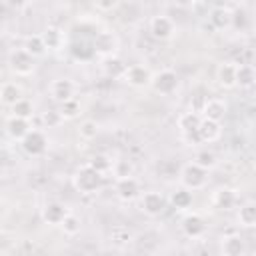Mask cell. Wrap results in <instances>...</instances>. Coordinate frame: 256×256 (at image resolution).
<instances>
[{
	"label": "cell",
	"instance_id": "cell-29",
	"mask_svg": "<svg viewBox=\"0 0 256 256\" xmlns=\"http://www.w3.org/2000/svg\"><path fill=\"white\" fill-rule=\"evenodd\" d=\"M170 204H172L176 210L188 208V206L192 204V192H190L188 188H178V190H174L172 196H170Z\"/></svg>",
	"mask_w": 256,
	"mask_h": 256
},
{
	"label": "cell",
	"instance_id": "cell-17",
	"mask_svg": "<svg viewBox=\"0 0 256 256\" xmlns=\"http://www.w3.org/2000/svg\"><path fill=\"white\" fill-rule=\"evenodd\" d=\"M198 134H200L202 142H216V140L222 136L220 122H216V120H208V118H202L200 128H198Z\"/></svg>",
	"mask_w": 256,
	"mask_h": 256
},
{
	"label": "cell",
	"instance_id": "cell-33",
	"mask_svg": "<svg viewBox=\"0 0 256 256\" xmlns=\"http://www.w3.org/2000/svg\"><path fill=\"white\" fill-rule=\"evenodd\" d=\"M194 162H196L198 166L206 168V170H212V168L216 166V154H214V152H210V150H202V152H198V154H196Z\"/></svg>",
	"mask_w": 256,
	"mask_h": 256
},
{
	"label": "cell",
	"instance_id": "cell-12",
	"mask_svg": "<svg viewBox=\"0 0 256 256\" xmlns=\"http://www.w3.org/2000/svg\"><path fill=\"white\" fill-rule=\"evenodd\" d=\"M50 96L56 100V102H66V100H70L72 96H74V84H72V80H68V78H58V80H54L52 84H50Z\"/></svg>",
	"mask_w": 256,
	"mask_h": 256
},
{
	"label": "cell",
	"instance_id": "cell-35",
	"mask_svg": "<svg viewBox=\"0 0 256 256\" xmlns=\"http://www.w3.org/2000/svg\"><path fill=\"white\" fill-rule=\"evenodd\" d=\"M78 134H80V138H84V140L96 138V134H98V124H96V120H84V122L80 124V128H78Z\"/></svg>",
	"mask_w": 256,
	"mask_h": 256
},
{
	"label": "cell",
	"instance_id": "cell-2",
	"mask_svg": "<svg viewBox=\"0 0 256 256\" xmlns=\"http://www.w3.org/2000/svg\"><path fill=\"white\" fill-rule=\"evenodd\" d=\"M208 170L198 166L196 162H190V164H184L182 170H180V182L184 188L188 190H200L206 186V180H208Z\"/></svg>",
	"mask_w": 256,
	"mask_h": 256
},
{
	"label": "cell",
	"instance_id": "cell-44",
	"mask_svg": "<svg viewBox=\"0 0 256 256\" xmlns=\"http://www.w3.org/2000/svg\"><path fill=\"white\" fill-rule=\"evenodd\" d=\"M254 168H256V160H254Z\"/></svg>",
	"mask_w": 256,
	"mask_h": 256
},
{
	"label": "cell",
	"instance_id": "cell-15",
	"mask_svg": "<svg viewBox=\"0 0 256 256\" xmlns=\"http://www.w3.org/2000/svg\"><path fill=\"white\" fill-rule=\"evenodd\" d=\"M232 16H234V10H228V8H224V6H218V8H214V10L210 12L208 20H210V24H212L216 30H226V28L232 26Z\"/></svg>",
	"mask_w": 256,
	"mask_h": 256
},
{
	"label": "cell",
	"instance_id": "cell-1",
	"mask_svg": "<svg viewBox=\"0 0 256 256\" xmlns=\"http://www.w3.org/2000/svg\"><path fill=\"white\" fill-rule=\"evenodd\" d=\"M72 184H74V188H76L80 194H94V192H98V190L102 188V184H104V174L98 172L96 168H92L90 164H84V166H80V168L74 172Z\"/></svg>",
	"mask_w": 256,
	"mask_h": 256
},
{
	"label": "cell",
	"instance_id": "cell-4",
	"mask_svg": "<svg viewBox=\"0 0 256 256\" xmlns=\"http://www.w3.org/2000/svg\"><path fill=\"white\" fill-rule=\"evenodd\" d=\"M20 146H22V150H24L28 156H42V154L46 152V148H48V138H46V134H44L42 130L32 128V130L20 140Z\"/></svg>",
	"mask_w": 256,
	"mask_h": 256
},
{
	"label": "cell",
	"instance_id": "cell-3",
	"mask_svg": "<svg viewBox=\"0 0 256 256\" xmlns=\"http://www.w3.org/2000/svg\"><path fill=\"white\" fill-rule=\"evenodd\" d=\"M8 66L16 76H30L34 72V56L24 48H16L8 56Z\"/></svg>",
	"mask_w": 256,
	"mask_h": 256
},
{
	"label": "cell",
	"instance_id": "cell-36",
	"mask_svg": "<svg viewBox=\"0 0 256 256\" xmlns=\"http://www.w3.org/2000/svg\"><path fill=\"white\" fill-rule=\"evenodd\" d=\"M62 230H64V234H68V236H74V234H78L80 232V218L78 216H74V214H68L64 220H62Z\"/></svg>",
	"mask_w": 256,
	"mask_h": 256
},
{
	"label": "cell",
	"instance_id": "cell-42",
	"mask_svg": "<svg viewBox=\"0 0 256 256\" xmlns=\"http://www.w3.org/2000/svg\"><path fill=\"white\" fill-rule=\"evenodd\" d=\"M4 4L8 8H12V10H20V8H24L28 4V0H4Z\"/></svg>",
	"mask_w": 256,
	"mask_h": 256
},
{
	"label": "cell",
	"instance_id": "cell-26",
	"mask_svg": "<svg viewBox=\"0 0 256 256\" xmlns=\"http://www.w3.org/2000/svg\"><path fill=\"white\" fill-rule=\"evenodd\" d=\"M0 98H2V102L6 106H12L22 98V90H20V86L16 82H4L2 90H0Z\"/></svg>",
	"mask_w": 256,
	"mask_h": 256
},
{
	"label": "cell",
	"instance_id": "cell-10",
	"mask_svg": "<svg viewBox=\"0 0 256 256\" xmlns=\"http://www.w3.org/2000/svg\"><path fill=\"white\" fill-rule=\"evenodd\" d=\"M182 232L188 236V238H200L204 232H206V222L200 214H188L184 216L182 220Z\"/></svg>",
	"mask_w": 256,
	"mask_h": 256
},
{
	"label": "cell",
	"instance_id": "cell-21",
	"mask_svg": "<svg viewBox=\"0 0 256 256\" xmlns=\"http://www.w3.org/2000/svg\"><path fill=\"white\" fill-rule=\"evenodd\" d=\"M256 84V70L252 64H238L236 66V86L250 88Z\"/></svg>",
	"mask_w": 256,
	"mask_h": 256
},
{
	"label": "cell",
	"instance_id": "cell-22",
	"mask_svg": "<svg viewBox=\"0 0 256 256\" xmlns=\"http://www.w3.org/2000/svg\"><path fill=\"white\" fill-rule=\"evenodd\" d=\"M70 52L76 60H90L96 54L94 42H88V40H74L70 44Z\"/></svg>",
	"mask_w": 256,
	"mask_h": 256
},
{
	"label": "cell",
	"instance_id": "cell-45",
	"mask_svg": "<svg viewBox=\"0 0 256 256\" xmlns=\"http://www.w3.org/2000/svg\"><path fill=\"white\" fill-rule=\"evenodd\" d=\"M254 2H256V0H254Z\"/></svg>",
	"mask_w": 256,
	"mask_h": 256
},
{
	"label": "cell",
	"instance_id": "cell-41",
	"mask_svg": "<svg viewBox=\"0 0 256 256\" xmlns=\"http://www.w3.org/2000/svg\"><path fill=\"white\" fill-rule=\"evenodd\" d=\"M94 4H96L98 10L108 12V10H114L118 6V0H94Z\"/></svg>",
	"mask_w": 256,
	"mask_h": 256
},
{
	"label": "cell",
	"instance_id": "cell-25",
	"mask_svg": "<svg viewBox=\"0 0 256 256\" xmlns=\"http://www.w3.org/2000/svg\"><path fill=\"white\" fill-rule=\"evenodd\" d=\"M26 52H30L34 58H38V56H44V52L48 50L46 48V42H44V38H42V34H30L26 40H24V46H22Z\"/></svg>",
	"mask_w": 256,
	"mask_h": 256
},
{
	"label": "cell",
	"instance_id": "cell-6",
	"mask_svg": "<svg viewBox=\"0 0 256 256\" xmlns=\"http://www.w3.org/2000/svg\"><path fill=\"white\" fill-rule=\"evenodd\" d=\"M166 208V198L162 196V192H156V190H150V192H144V196L140 198V210L146 214V216H160Z\"/></svg>",
	"mask_w": 256,
	"mask_h": 256
},
{
	"label": "cell",
	"instance_id": "cell-13",
	"mask_svg": "<svg viewBox=\"0 0 256 256\" xmlns=\"http://www.w3.org/2000/svg\"><path fill=\"white\" fill-rule=\"evenodd\" d=\"M92 42H94L96 54H102V56H112L114 48L118 46V40L112 32H96Z\"/></svg>",
	"mask_w": 256,
	"mask_h": 256
},
{
	"label": "cell",
	"instance_id": "cell-31",
	"mask_svg": "<svg viewBox=\"0 0 256 256\" xmlns=\"http://www.w3.org/2000/svg\"><path fill=\"white\" fill-rule=\"evenodd\" d=\"M110 238H112L114 244L124 246V244H128V242L132 240V232H130L126 226H114V228L110 230Z\"/></svg>",
	"mask_w": 256,
	"mask_h": 256
},
{
	"label": "cell",
	"instance_id": "cell-39",
	"mask_svg": "<svg viewBox=\"0 0 256 256\" xmlns=\"http://www.w3.org/2000/svg\"><path fill=\"white\" fill-rule=\"evenodd\" d=\"M182 140H184L188 146H196V144H200V142H202V138H200L198 130H192V132H182Z\"/></svg>",
	"mask_w": 256,
	"mask_h": 256
},
{
	"label": "cell",
	"instance_id": "cell-40",
	"mask_svg": "<svg viewBox=\"0 0 256 256\" xmlns=\"http://www.w3.org/2000/svg\"><path fill=\"white\" fill-rule=\"evenodd\" d=\"M232 26H236V28H244L246 26V12L244 10H234Z\"/></svg>",
	"mask_w": 256,
	"mask_h": 256
},
{
	"label": "cell",
	"instance_id": "cell-24",
	"mask_svg": "<svg viewBox=\"0 0 256 256\" xmlns=\"http://www.w3.org/2000/svg\"><path fill=\"white\" fill-rule=\"evenodd\" d=\"M200 122H202V116H200V112H194V110H188V112H184V114L178 116V128H180V132L198 130L200 128Z\"/></svg>",
	"mask_w": 256,
	"mask_h": 256
},
{
	"label": "cell",
	"instance_id": "cell-20",
	"mask_svg": "<svg viewBox=\"0 0 256 256\" xmlns=\"http://www.w3.org/2000/svg\"><path fill=\"white\" fill-rule=\"evenodd\" d=\"M212 204L220 210H230L236 204V194L232 188H218L212 194Z\"/></svg>",
	"mask_w": 256,
	"mask_h": 256
},
{
	"label": "cell",
	"instance_id": "cell-37",
	"mask_svg": "<svg viewBox=\"0 0 256 256\" xmlns=\"http://www.w3.org/2000/svg\"><path fill=\"white\" fill-rule=\"evenodd\" d=\"M60 112H62V116H64V118H76V116H78V112H80V104H78L74 98H70V100L62 102Z\"/></svg>",
	"mask_w": 256,
	"mask_h": 256
},
{
	"label": "cell",
	"instance_id": "cell-38",
	"mask_svg": "<svg viewBox=\"0 0 256 256\" xmlns=\"http://www.w3.org/2000/svg\"><path fill=\"white\" fill-rule=\"evenodd\" d=\"M112 172H114V176H116V178H122V176H130L132 168H130V164H128V162H124V160H118V162H114V166H112Z\"/></svg>",
	"mask_w": 256,
	"mask_h": 256
},
{
	"label": "cell",
	"instance_id": "cell-8",
	"mask_svg": "<svg viewBox=\"0 0 256 256\" xmlns=\"http://www.w3.org/2000/svg\"><path fill=\"white\" fill-rule=\"evenodd\" d=\"M114 190H116V196H118L122 202H130V200H134V198L138 196V192H140V184H138V180L130 174V176L116 178V186H114Z\"/></svg>",
	"mask_w": 256,
	"mask_h": 256
},
{
	"label": "cell",
	"instance_id": "cell-28",
	"mask_svg": "<svg viewBox=\"0 0 256 256\" xmlns=\"http://www.w3.org/2000/svg\"><path fill=\"white\" fill-rule=\"evenodd\" d=\"M42 38H44L48 50H58V48L62 46V42H64V34H62V30L56 28V26H48V28L42 32Z\"/></svg>",
	"mask_w": 256,
	"mask_h": 256
},
{
	"label": "cell",
	"instance_id": "cell-32",
	"mask_svg": "<svg viewBox=\"0 0 256 256\" xmlns=\"http://www.w3.org/2000/svg\"><path fill=\"white\" fill-rule=\"evenodd\" d=\"M10 108H12V114H14V116H20V118H30L32 112H34L32 102L26 100V98H20V100H18L16 104H12Z\"/></svg>",
	"mask_w": 256,
	"mask_h": 256
},
{
	"label": "cell",
	"instance_id": "cell-19",
	"mask_svg": "<svg viewBox=\"0 0 256 256\" xmlns=\"http://www.w3.org/2000/svg\"><path fill=\"white\" fill-rule=\"evenodd\" d=\"M246 252V246H244V240L238 236V234H228L222 238V254L226 256H240Z\"/></svg>",
	"mask_w": 256,
	"mask_h": 256
},
{
	"label": "cell",
	"instance_id": "cell-5",
	"mask_svg": "<svg viewBox=\"0 0 256 256\" xmlns=\"http://www.w3.org/2000/svg\"><path fill=\"white\" fill-rule=\"evenodd\" d=\"M150 84H152V88L158 92V94H172L176 88H178V74L174 72V70H170V68H166V70H160V72H156L154 76H152V80H150Z\"/></svg>",
	"mask_w": 256,
	"mask_h": 256
},
{
	"label": "cell",
	"instance_id": "cell-43",
	"mask_svg": "<svg viewBox=\"0 0 256 256\" xmlns=\"http://www.w3.org/2000/svg\"><path fill=\"white\" fill-rule=\"evenodd\" d=\"M174 4H176L178 8H182V10H190V8H194L196 0H174Z\"/></svg>",
	"mask_w": 256,
	"mask_h": 256
},
{
	"label": "cell",
	"instance_id": "cell-11",
	"mask_svg": "<svg viewBox=\"0 0 256 256\" xmlns=\"http://www.w3.org/2000/svg\"><path fill=\"white\" fill-rule=\"evenodd\" d=\"M124 80H126L130 86L142 88V86L150 84L152 76H150L148 68H144V66H140V64H132V66H128V70H126V74H124Z\"/></svg>",
	"mask_w": 256,
	"mask_h": 256
},
{
	"label": "cell",
	"instance_id": "cell-34",
	"mask_svg": "<svg viewBox=\"0 0 256 256\" xmlns=\"http://www.w3.org/2000/svg\"><path fill=\"white\" fill-rule=\"evenodd\" d=\"M62 120H64V116L60 110H46L42 114V122L46 128H58L62 124Z\"/></svg>",
	"mask_w": 256,
	"mask_h": 256
},
{
	"label": "cell",
	"instance_id": "cell-18",
	"mask_svg": "<svg viewBox=\"0 0 256 256\" xmlns=\"http://www.w3.org/2000/svg\"><path fill=\"white\" fill-rule=\"evenodd\" d=\"M236 66L238 64H234V62H224V64L218 66L216 78H218L220 86H224V88H234L236 86Z\"/></svg>",
	"mask_w": 256,
	"mask_h": 256
},
{
	"label": "cell",
	"instance_id": "cell-16",
	"mask_svg": "<svg viewBox=\"0 0 256 256\" xmlns=\"http://www.w3.org/2000/svg\"><path fill=\"white\" fill-rule=\"evenodd\" d=\"M226 102L224 100H220V98H210V100H206V104H204V108H202V116L204 118H208V120H216V122H220L224 116H226Z\"/></svg>",
	"mask_w": 256,
	"mask_h": 256
},
{
	"label": "cell",
	"instance_id": "cell-27",
	"mask_svg": "<svg viewBox=\"0 0 256 256\" xmlns=\"http://www.w3.org/2000/svg\"><path fill=\"white\" fill-rule=\"evenodd\" d=\"M238 222H240V226H246V228L256 226V202H246L240 206Z\"/></svg>",
	"mask_w": 256,
	"mask_h": 256
},
{
	"label": "cell",
	"instance_id": "cell-30",
	"mask_svg": "<svg viewBox=\"0 0 256 256\" xmlns=\"http://www.w3.org/2000/svg\"><path fill=\"white\" fill-rule=\"evenodd\" d=\"M88 164H90L92 168H96L98 172H102V174L110 172V170H112V166H114V162H112L106 154H94V156L88 160Z\"/></svg>",
	"mask_w": 256,
	"mask_h": 256
},
{
	"label": "cell",
	"instance_id": "cell-9",
	"mask_svg": "<svg viewBox=\"0 0 256 256\" xmlns=\"http://www.w3.org/2000/svg\"><path fill=\"white\" fill-rule=\"evenodd\" d=\"M68 208L60 202H48L44 208H42V220L46 224H52V226H60L62 220L68 216Z\"/></svg>",
	"mask_w": 256,
	"mask_h": 256
},
{
	"label": "cell",
	"instance_id": "cell-23",
	"mask_svg": "<svg viewBox=\"0 0 256 256\" xmlns=\"http://www.w3.org/2000/svg\"><path fill=\"white\" fill-rule=\"evenodd\" d=\"M126 70H128V66H126L120 58H116V56H108L106 62H104V74H106L108 78H112V80L124 78Z\"/></svg>",
	"mask_w": 256,
	"mask_h": 256
},
{
	"label": "cell",
	"instance_id": "cell-14",
	"mask_svg": "<svg viewBox=\"0 0 256 256\" xmlns=\"http://www.w3.org/2000/svg\"><path fill=\"white\" fill-rule=\"evenodd\" d=\"M30 130H32V128H30L28 118H20V116H14V114H12V116L6 120V132H8V136L14 138V140H22Z\"/></svg>",
	"mask_w": 256,
	"mask_h": 256
},
{
	"label": "cell",
	"instance_id": "cell-7",
	"mask_svg": "<svg viewBox=\"0 0 256 256\" xmlns=\"http://www.w3.org/2000/svg\"><path fill=\"white\" fill-rule=\"evenodd\" d=\"M148 32L154 40H168L174 32V22L168 18V16H152L150 24H148Z\"/></svg>",
	"mask_w": 256,
	"mask_h": 256
}]
</instances>
